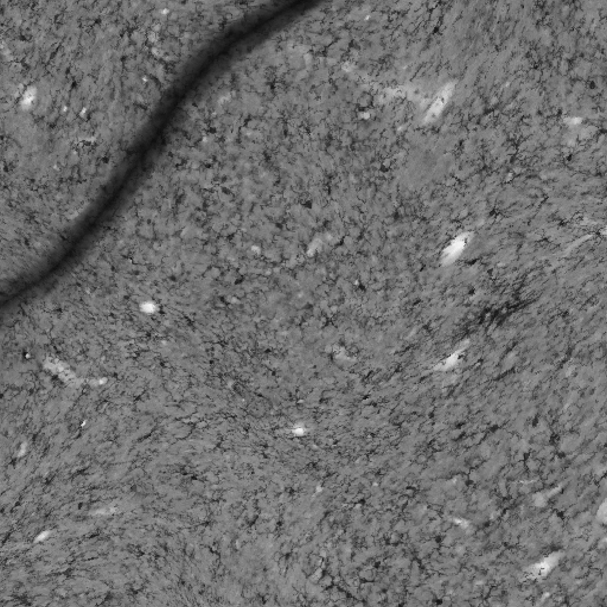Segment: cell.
I'll use <instances>...</instances> for the list:
<instances>
[{"label":"cell","mask_w":607,"mask_h":607,"mask_svg":"<svg viewBox=\"0 0 607 607\" xmlns=\"http://www.w3.org/2000/svg\"><path fill=\"white\" fill-rule=\"evenodd\" d=\"M450 93H451V90H449V88L444 89V92L441 93L439 96H438L436 101L433 102V105L431 106L430 112H428V114H427L428 118H431V117L437 118L438 115H439V113L443 111L444 105L447 102V99L450 98Z\"/></svg>","instance_id":"obj_1"}]
</instances>
